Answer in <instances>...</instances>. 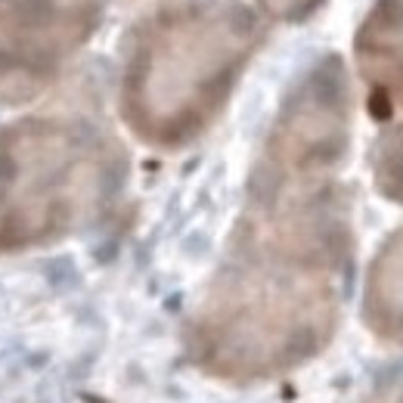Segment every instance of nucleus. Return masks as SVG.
Returning a JSON list of instances; mask_svg holds the SVG:
<instances>
[{"mask_svg":"<svg viewBox=\"0 0 403 403\" xmlns=\"http://www.w3.org/2000/svg\"><path fill=\"white\" fill-rule=\"evenodd\" d=\"M97 16L93 0H0V87L47 81L90 38Z\"/></svg>","mask_w":403,"mask_h":403,"instance_id":"nucleus-1","label":"nucleus"}]
</instances>
